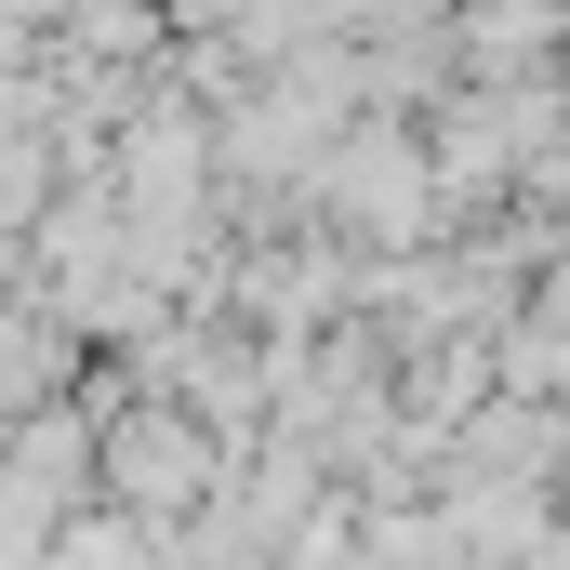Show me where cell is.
I'll return each mask as SVG.
<instances>
[{
  "instance_id": "cell-1",
  "label": "cell",
  "mask_w": 570,
  "mask_h": 570,
  "mask_svg": "<svg viewBox=\"0 0 570 570\" xmlns=\"http://www.w3.org/2000/svg\"><path fill=\"white\" fill-rule=\"evenodd\" d=\"M558 80H570V40H558Z\"/></svg>"
}]
</instances>
